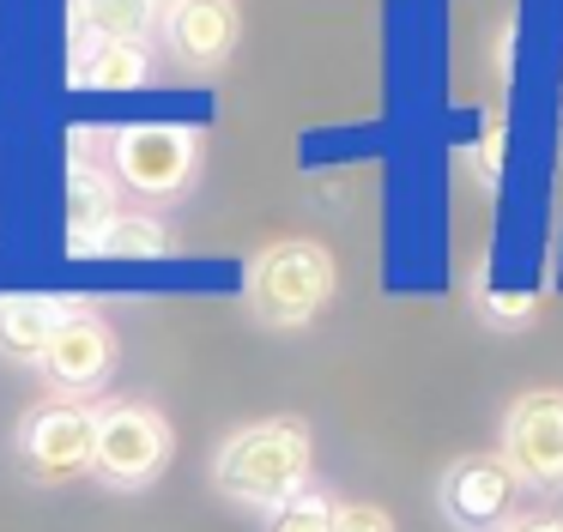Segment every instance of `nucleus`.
Listing matches in <instances>:
<instances>
[{"label":"nucleus","instance_id":"obj_1","mask_svg":"<svg viewBox=\"0 0 563 532\" xmlns=\"http://www.w3.org/2000/svg\"><path fill=\"white\" fill-rule=\"evenodd\" d=\"M212 484L231 502L249 508H279L297 490H309V423L303 418H267L236 430L212 459Z\"/></svg>","mask_w":563,"mask_h":532},{"label":"nucleus","instance_id":"obj_2","mask_svg":"<svg viewBox=\"0 0 563 532\" xmlns=\"http://www.w3.org/2000/svg\"><path fill=\"white\" fill-rule=\"evenodd\" d=\"M333 297V254L321 242H273L255 266H249V309L255 321L297 333L309 326Z\"/></svg>","mask_w":563,"mask_h":532},{"label":"nucleus","instance_id":"obj_3","mask_svg":"<svg viewBox=\"0 0 563 532\" xmlns=\"http://www.w3.org/2000/svg\"><path fill=\"white\" fill-rule=\"evenodd\" d=\"M170 466V423L164 411L140 406V399H122V406L98 411V454H91V472L115 490H140L158 472Z\"/></svg>","mask_w":563,"mask_h":532},{"label":"nucleus","instance_id":"obj_4","mask_svg":"<svg viewBox=\"0 0 563 532\" xmlns=\"http://www.w3.org/2000/svg\"><path fill=\"white\" fill-rule=\"evenodd\" d=\"M195 164H200V140L195 128H176V121H134L110 140V169L146 200L183 193Z\"/></svg>","mask_w":563,"mask_h":532},{"label":"nucleus","instance_id":"obj_5","mask_svg":"<svg viewBox=\"0 0 563 532\" xmlns=\"http://www.w3.org/2000/svg\"><path fill=\"white\" fill-rule=\"evenodd\" d=\"M91 454H98V411L79 399H49L19 423V459L43 484H67L91 472Z\"/></svg>","mask_w":563,"mask_h":532},{"label":"nucleus","instance_id":"obj_6","mask_svg":"<svg viewBox=\"0 0 563 532\" xmlns=\"http://www.w3.org/2000/svg\"><path fill=\"white\" fill-rule=\"evenodd\" d=\"M503 459L533 490H563V387H533L503 411Z\"/></svg>","mask_w":563,"mask_h":532},{"label":"nucleus","instance_id":"obj_7","mask_svg":"<svg viewBox=\"0 0 563 532\" xmlns=\"http://www.w3.org/2000/svg\"><path fill=\"white\" fill-rule=\"evenodd\" d=\"M515 496H521V478L503 454H466L437 484L442 514L461 532H503L515 520Z\"/></svg>","mask_w":563,"mask_h":532},{"label":"nucleus","instance_id":"obj_8","mask_svg":"<svg viewBox=\"0 0 563 532\" xmlns=\"http://www.w3.org/2000/svg\"><path fill=\"white\" fill-rule=\"evenodd\" d=\"M115 369V333L103 314H86V309H67L62 333L49 339V351H43V375L62 387H74V394H86V387H98L103 375Z\"/></svg>","mask_w":563,"mask_h":532},{"label":"nucleus","instance_id":"obj_9","mask_svg":"<svg viewBox=\"0 0 563 532\" xmlns=\"http://www.w3.org/2000/svg\"><path fill=\"white\" fill-rule=\"evenodd\" d=\"M164 31L188 67H219V60H231L243 19H236V0H176L164 12Z\"/></svg>","mask_w":563,"mask_h":532},{"label":"nucleus","instance_id":"obj_10","mask_svg":"<svg viewBox=\"0 0 563 532\" xmlns=\"http://www.w3.org/2000/svg\"><path fill=\"white\" fill-rule=\"evenodd\" d=\"M67 79L79 91H140L152 79V55L140 43H110V36H79Z\"/></svg>","mask_w":563,"mask_h":532},{"label":"nucleus","instance_id":"obj_11","mask_svg":"<svg viewBox=\"0 0 563 532\" xmlns=\"http://www.w3.org/2000/svg\"><path fill=\"white\" fill-rule=\"evenodd\" d=\"M67 309L55 297H0V351L13 363H43Z\"/></svg>","mask_w":563,"mask_h":532},{"label":"nucleus","instance_id":"obj_12","mask_svg":"<svg viewBox=\"0 0 563 532\" xmlns=\"http://www.w3.org/2000/svg\"><path fill=\"white\" fill-rule=\"evenodd\" d=\"M110 218H115L110 176L98 164H74V176H67V230H74V248H86Z\"/></svg>","mask_w":563,"mask_h":532},{"label":"nucleus","instance_id":"obj_13","mask_svg":"<svg viewBox=\"0 0 563 532\" xmlns=\"http://www.w3.org/2000/svg\"><path fill=\"white\" fill-rule=\"evenodd\" d=\"M86 36H110V43H146L158 24V0H74Z\"/></svg>","mask_w":563,"mask_h":532},{"label":"nucleus","instance_id":"obj_14","mask_svg":"<svg viewBox=\"0 0 563 532\" xmlns=\"http://www.w3.org/2000/svg\"><path fill=\"white\" fill-rule=\"evenodd\" d=\"M79 254H128V261H152V254H164V224H152V218H110V224H103Z\"/></svg>","mask_w":563,"mask_h":532},{"label":"nucleus","instance_id":"obj_15","mask_svg":"<svg viewBox=\"0 0 563 532\" xmlns=\"http://www.w3.org/2000/svg\"><path fill=\"white\" fill-rule=\"evenodd\" d=\"M267 532H333V502L321 490H297L267 514Z\"/></svg>","mask_w":563,"mask_h":532},{"label":"nucleus","instance_id":"obj_16","mask_svg":"<svg viewBox=\"0 0 563 532\" xmlns=\"http://www.w3.org/2000/svg\"><path fill=\"white\" fill-rule=\"evenodd\" d=\"M333 532H394V520L376 502H333Z\"/></svg>","mask_w":563,"mask_h":532},{"label":"nucleus","instance_id":"obj_17","mask_svg":"<svg viewBox=\"0 0 563 532\" xmlns=\"http://www.w3.org/2000/svg\"><path fill=\"white\" fill-rule=\"evenodd\" d=\"M503 532H563V514H527V520H509Z\"/></svg>","mask_w":563,"mask_h":532}]
</instances>
